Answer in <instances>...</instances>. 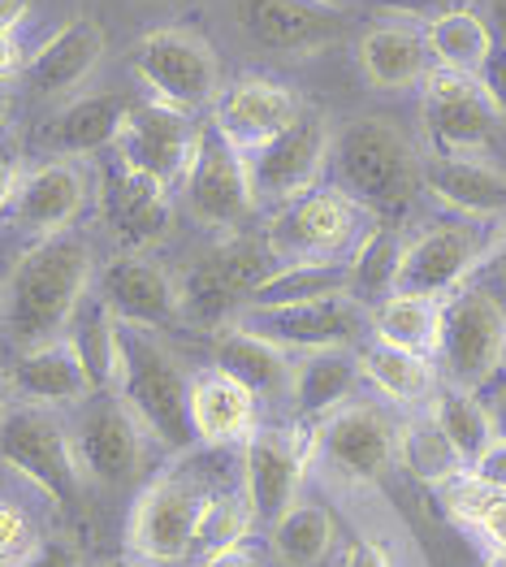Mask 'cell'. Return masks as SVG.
<instances>
[{"label": "cell", "instance_id": "6da1fadb", "mask_svg": "<svg viewBox=\"0 0 506 567\" xmlns=\"http://www.w3.org/2000/svg\"><path fill=\"white\" fill-rule=\"evenodd\" d=\"M95 290V256L83 235H52L31 243L9 278L0 282V333L31 351L40 342L65 338L74 317Z\"/></svg>", "mask_w": 506, "mask_h": 567}, {"label": "cell", "instance_id": "7a4b0ae2", "mask_svg": "<svg viewBox=\"0 0 506 567\" xmlns=\"http://www.w3.org/2000/svg\"><path fill=\"white\" fill-rule=\"evenodd\" d=\"M420 165L424 152L412 143V135L390 122V117H351L338 135H333V187L347 199H355L372 221L394 226L415 195L424 190L420 183Z\"/></svg>", "mask_w": 506, "mask_h": 567}, {"label": "cell", "instance_id": "3957f363", "mask_svg": "<svg viewBox=\"0 0 506 567\" xmlns=\"http://www.w3.org/2000/svg\"><path fill=\"white\" fill-rule=\"evenodd\" d=\"M113 394L131 408V416L152 437V446H161L169 455L195 451L190 378L156 330L122 326V373H117Z\"/></svg>", "mask_w": 506, "mask_h": 567}, {"label": "cell", "instance_id": "277c9868", "mask_svg": "<svg viewBox=\"0 0 506 567\" xmlns=\"http://www.w3.org/2000/svg\"><path fill=\"white\" fill-rule=\"evenodd\" d=\"M369 213L338 187L312 190L295 204H281L265 217V247L277 269L286 265H347L360 238L369 235Z\"/></svg>", "mask_w": 506, "mask_h": 567}, {"label": "cell", "instance_id": "5b68a950", "mask_svg": "<svg viewBox=\"0 0 506 567\" xmlns=\"http://www.w3.org/2000/svg\"><path fill=\"white\" fill-rule=\"evenodd\" d=\"M273 256L260 235H221L199 260H190L178 274V299L183 321L204 330H226L247 308L251 290L273 274Z\"/></svg>", "mask_w": 506, "mask_h": 567}, {"label": "cell", "instance_id": "8992f818", "mask_svg": "<svg viewBox=\"0 0 506 567\" xmlns=\"http://www.w3.org/2000/svg\"><path fill=\"white\" fill-rule=\"evenodd\" d=\"M213 485L190 468H169L152 476L138 489L131 520H126V550L131 559L147 567L183 564L186 555L199 546V524L213 503Z\"/></svg>", "mask_w": 506, "mask_h": 567}, {"label": "cell", "instance_id": "52a82bcc", "mask_svg": "<svg viewBox=\"0 0 506 567\" xmlns=\"http://www.w3.org/2000/svg\"><path fill=\"white\" fill-rule=\"evenodd\" d=\"M506 369V308L485 286L467 282L442 303L437 373L459 390H489Z\"/></svg>", "mask_w": 506, "mask_h": 567}, {"label": "cell", "instance_id": "ba28073f", "mask_svg": "<svg viewBox=\"0 0 506 567\" xmlns=\"http://www.w3.org/2000/svg\"><path fill=\"white\" fill-rule=\"evenodd\" d=\"M131 70L147 100H161L178 113H208L221 95V61L213 44L186 27H156L131 52Z\"/></svg>", "mask_w": 506, "mask_h": 567}, {"label": "cell", "instance_id": "9c48e42d", "mask_svg": "<svg viewBox=\"0 0 506 567\" xmlns=\"http://www.w3.org/2000/svg\"><path fill=\"white\" fill-rule=\"evenodd\" d=\"M0 464L22 476L35 494H44L52 507H70L83 494V473L70 446V425L48 412L9 403L0 416Z\"/></svg>", "mask_w": 506, "mask_h": 567}, {"label": "cell", "instance_id": "30bf717a", "mask_svg": "<svg viewBox=\"0 0 506 567\" xmlns=\"http://www.w3.org/2000/svg\"><path fill=\"white\" fill-rule=\"evenodd\" d=\"M178 199L186 217L213 235H238L260 208L247 174V156L230 147L213 126H204V135L195 143V156L178 183Z\"/></svg>", "mask_w": 506, "mask_h": 567}, {"label": "cell", "instance_id": "8fae6325", "mask_svg": "<svg viewBox=\"0 0 506 567\" xmlns=\"http://www.w3.org/2000/svg\"><path fill=\"white\" fill-rule=\"evenodd\" d=\"M65 425H70V446H74L83 485L117 489V485L135 481L152 437L143 433V425L117 394H92L87 403H79L70 412Z\"/></svg>", "mask_w": 506, "mask_h": 567}, {"label": "cell", "instance_id": "7c38bea8", "mask_svg": "<svg viewBox=\"0 0 506 567\" xmlns=\"http://www.w3.org/2000/svg\"><path fill=\"white\" fill-rule=\"evenodd\" d=\"M420 122L428 135V152H451V156H481L506 117L498 113L494 95L485 92L481 79L455 74L433 65L420 83Z\"/></svg>", "mask_w": 506, "mask_h": 567}, {"label": "cell", "instance_id": "4fadbf2b", "mask_svg": "<svg viewBox=\"0 0 506 567\" xmlns=\"http://www.w3.org/2000/svg\"><path fill=\"white\" fill-rule=\"evenodd\" d=\"M333 126L324 113H303L290 131H281L277 140H269L265 147H256L247 156V174H251V190L260 208H281L295 204L303 195L321 187L329 156H333Z\"/></svg>", "mask_w": 506, "mask_h": 567}, {"label": "cell", "instance_id": "5bb4252c", "mask_svg": "<svg viewBox=\"0 0 506 567\" xmlns=\"http://www.w3.org/2000/svg\"><path fill=\"white\" fill-rule=\"evenodd\" d=\"M312 464L342 481H381L390 468H399V421L381 403L351 399L333 416L317 421Z\"/></svg>", "mask_w": 506, "mask_h": 567}, {"label": "cell", "instance_id": "9a60e30c", "mask_svg": "<svg viewBox=\"0 0 506 567\" xmlns=\"http://www.w3.org/2000/svg\"><path fill=\"white\" fill-rule=\"evenodd\" d=\"M312 468V433L290 425H260L238 446L242 498L260 524H273L286 507L299 503V489Z\"/></svg>", "mask_w": 506, "mask_h": 567}, {"label": "cell", "instance_id": "2e32d148", "mask_svg": "<svg viewBox=\"0 0 506 567\" xmlns=\"http://www.w3.org/2000/svg\"><path fill=\"white\" fill-rule=\"evenodd\" d=\"M234 31L265 52L312 56L347 35V9L329 0H221Z\"/></svg>", "mask_w": 506, "mask_h": 567}, {"label": "cell", "instance_id": "e0dca14e", "mask_svg": "<svg viewBox=\"0 0 506 567\" xmlns=\"http://www.w3.org/2000/svg\"><path fill=\"white\" fill-rule=\"evenodd\" d=\"M199 135H204V126L190 113H178V109L143 95V100H135V109H131V117L117 135L113 161L143 174V178H152V183H161V187L178 190Z\"/></svg>", "mask_w": 506, "mask_h": 567}, {"label": "cell", "instance_id": "ac0fdd59", "mask_svg": "<svg viewBox=\"0 0 506 567\" xmlns=\"http://www.w3.org/2000/svg\"><path fill=\"white\" fill-rule=\"evenodd\" d=\"M303 113H308V100L290 83L269 79V74H242L221 87L217 104L208 109V126L242 156H251L256 147L290 131Z\"/></svg>", "mask_w": 506, "mask_h": 567}, {"label": "cell", "instance_id": "d6986e66", "mask_svg": "<svg viewBox=\"0 0 506 567\" xmlns=\"http://www.w3.org/2000/svg\"><path fill=\"white\" fill-rule=\"evenodd\" d=\"M95 299L122 321L138 330H169L183 321L178 274H169L147 251H117L95 269Z\"/></svg>", "mask_w": 506, "mask_h": 567}, {"label": "cell", "instance_id": "ffe728a7", "mask_svg": "<svg viewBox=\"0 0 506 567\" xmlns=\"http://www.w3.org/2000/svg\"><path fill=\"white\" fill-rule=\"evenodd\" d=\"M242 326L260 330L281 342L286 351H355L360 338L372 333V308L355 295H333L299 308H265V312H238Z\"/></svg>", "mask_w": 506, "mask_h": 567}, {"label": "cell", "instance_id": "44dd1931", "mask_svg": "<svg viewBox=\"0 0 506 567\" xmlns=\"http://www.w3.org/2000/svg\"><path fill=\"white\" fill-rule=\"evenodd\" d=\"M481 256H485V235L476 230V221H463V217L437 221L407 238L403 269H399V295L446 299L481 269Z\"/></svg>", "mask_w": 506, "mask_h": 567}, {"label": "cell", "instance_id": "7402d4cb", "mask_svg": "<svg viewBox=\"0 0 506 567\" xmlns=\"http://www.w3.org/2000/svg\"><path fill=\"white\" fill-rule=\"evenodd\" d=\"M92 199V178L79 161L70 156H52L44 165L27 169L22 187L13 195V208H9V221L31 235L35 243L52 235H70L74 221L83 217Z\"/></svg>", "mask_w": 506, "mask_h": 567}, {"label": "cell", "instance_id": "603a6c76", "mask_svg": "<svg viewBox=\"0 0 506 567\" xmlns=\"http://www.w3.org/2000/svg\"><path fill=\"white\" fill-rule=\"evenodd\" d=\"M100 217L122 251H147L174 226V190L113 161L100 174Z\"/></svg>", "mask_w": 506, "mask_h": 567}, {"label": "cell", "instance_id": "cb8c5ba5", "mask_svg": "<svg viewBox=\"0 0 506 567\" xmlns=\"http://www.w3.org/2000/svg\"><path fill=\"white\" fill-rule=\"evenodd\" d=\"M4 381H9L13 403L48 408V412H74L79 403H87L95 394L87 364L70 338H52V342H40L31 351H18Z\"/></svg>", "mask_w": 506, "mask_h": 567}, {"label": "cell", "instance_id": "d4e9b609", "mask_svg": "<svg viewBox=\"0 0 506 567\" xmlns=\"http://www.w3.org/2000/svg\"><path fill=\"white\" fill-rule=\"evenodd\" d=\"M424 190L463 221H503L506 217V169L481 156L424 152L420 165Z\"/></svg>", "mask_w": 506, "mask_h": 567}, {"label": "cell", "instance_id": "484cf974", "mask_svg": "<svg viewBox=\"0 0 506 567\" xmlns=\"http://www.w3.org/2000/svg\"><path fill=\"white\" fill-rule=\"evenodd\" d=\"M104 48H109V40L92 18H74L31 52L22 83L31 87L35 100L65 104L92 83V74L104 61Z\"/></svg>", "mask_w": 506, "mask_h": 567}, {"label": "cell", "instance_id": "4316f807", "mask_svg": "<svg viewBox=\"0 0 506 567\" xmlns=\"http://www.w3.org/2000/svg\"><path fill=\"white\" fill-rule=\"evenodd\" d=\"M190 429H195V446L204 451L242 446L260 429V399L242 381L208 364L190 373Z\"/></svg>", "mask_w": 506, "mask_h": 567}, {"label": "cell", "instance_id": "83f0119b", "mask_svg": "<svg viewBox=\"0 0 506 567\" xmlns=\"http://www.w3.org/2000/svg\"><path fill=\"white\" fill-rule=\"evenodd\" d=\"M213 364L234 381H242L260 403L290 399V373H295V351L265 338L260 330L234 321L213 333Z\"/></svg>", "mask_w": 506, "mask_h": 567}, {"label": "cell", "instance_id": "f1b7e54d", "mask_svg": "<svg viewBox=\"0 0 506 567\" xmlns=\"http://www.w3.org/2000/svg\"><path fill=\"white\" fill-rule=\"evenodd\" d=\"M131 109H135V95L126 92H79L56 109V117L48 126V147L70 161L113 152Z\"/></svg>", "mask_w": 506, "mask_h": 567}, {"label": "cell", "instance_id": "f546056e", "mask_svg": "<svg viewBox=\"0 0 506 567\" xmlns=\"http://www.w3.org/2000/svg\"><path fill=\"white\" fill-rule=\"evenodd\" d=\"M355 61L364 83L376 92H412L433 70V56L424 44V31L412 22H376L360 35Z\"/></svg>", "mask_w": 506, "mask_h": 567}, {"label": "cell", "instance_id": "4dcf8cb0", "mask_svg": "<svg viewBox=\"0 0 506 567\" xmlns=\"http://www.w3.org/2000/svg\"><path fill=\"white\" fill-rule=\"evenodd\" d=\"M360 381H364L360 351H303V355H295L290 403L299 416L324 421L355 399Z\"/></svg>", "mask_w": 506, "mask_h": 567}, {"label": "cell", "instance_id": "1f68e13d", "mask_svg": "<svg viewBox=\"0 0 506 567\" xmlns=\"http://www.w3.org/2000/svg\"><path fill=\"white\" fill-rule=\"evenodd\" d=\"M360 369H364V381H369L381 399H390L394 408H407V412H424L428 399L442 385L437 360L415 355V351H399V347H385V342L360 347Z\"/></svg>", "mask_w": 506, "mask_h": 567}, {"label": "cell", "instance_id": "d6a6232c", "mask_svg": "<svg viewBox=\"0 0 506 567\" xmlns=\"http://www.w3.org/2000/svg\"><path fill=\"white\" fill-rule=\"evenodd\" d=\"M420 31H424V44H428L433 65L455 70V74H472V79H481L489 52L498 48L494 44L489 22H485V13L472 9V4H451V9H442V13L428 18Z\"/></svg>", "mask_w": 506, "mask_h": 567}, {"label": "cell", "instance_id": "836d02e7", "mask_svg": "<svg viewBox=\"0 0 506 567\" xmlns=\"http://www.w3.org/2000/svg\"><path fill=\"white\" fill-rule=\"evenodd\" d=\"M442 303L446 299H428V295H390L372 308V342L415 351L437 360V342H442Z\"/></svg>", "mask_w": 506, "mask_h": 567}, {"label": "cell", "instance_id": "e575fe53", "mask_svg": "<svg viewBox=\"0 0 506 567\" xmlns=\"http://www.w3.org/2000/svg\"><path fill=\"white\" fill-rule=\"evenodd\" d=\"M338 542L333 512L321 503H295L269 524V550L281 567H321Z\"/></svg>", "mask_w": 506, "mask_h": 567}, {"label": "cell", "instance_id": "d590c367", "mask_svg": "<svg viewBox=\"0 0 506 567\" xmlns=\"http://www.w3.org/2000/svg\"><path fill=\"white\" fill-rule=\"evenodd\" d=\"M428 421L437 425V433L451 442V451L459 455L463 468H472L489 446H494V429H489V412H485V399L459 390V385H437V394L428 399Z\"/></svg>", "mask_w": 506, "mask_h": 567}, {"label": "cell", "instance_id": "8d00e7d4", "mask_svg": "<svg viewBox=\"0 0 506 567\" xmlns=\"http://www.w3.org/2000/svg\"><path fill=\"white\" fill-rule=\"evenodd\" d=\"M403 247L407 235L399 226L376 221L369 226V235L360 238V247L347 260V278H351V295L360 303L376 308L381 299H390L399 290V269H403Z\"/></svg>", "mask_w": 506, "mask_h": 567}, {"label": "cell", "instance_id": "74e56055", "mask_svg": "<svg viewBox=\"0 0 506 567\" xmlns=\"http://www.w3.org/2000/svg\"><path fill=\"white\" fill-rule=\"evenodd\" d=\"M333 295H351L347 265H286L273 269L265 282L251 290L242 312H265V308H299Z\"/></svg>", "mask_w": 506, "mask_h": 567}, {"label": "cell", "instance_id": "f35d334b", "mask_svg": "<svg viewBox=\"0 0 506 567\" xmlns=\"http://www.w3.org/2000/svg\"><path fill=\"white\" fill-rule=\"evenodd\" d=\"M65 338H70L74 351L83 355L95 394H113L117 373H122V321L95 299V290H92V299L83 303V312L74 317V326H70Z\"/></svg>", "mask_w": 506, "mask_h": 567}, {"label": "cell", "instance_id": "ab89813d", "mask_svg": "<svg viewBox=\"0 0 506 567\" xmlns=\"http://www.w3.org/2000/svg\"><path fill=\"white\" fill-rule=\"evenodd\" d=\"M437 494H442V503L455 520L467 524L472 533H481L485 546L506 559V494L485 489L472 473H459L455 481L437 485Z\"/></svg>", "mask_w": 506, "mask_h": 567}, {"label": "cell", "instance_id": "60d3db41", "mask_svg": "<svg viewBox=\"0 0 506 567\" xmlns=\"http://www.w3.org/2000/svg\"><path fill=\"white\" fill-rule=\"evenodd\" d=\"M399 464L412 468L420 481H428L433 489L455 481L459 473H467L459 464V455L451 451V442L428 421V412H415L412 421L399 425Z\"/></svg>", "mask_w": 506, "mask_h": 567}, {"label": "cell", "instance_id": "b9f144b4", "mask_svg": "<svg viewBox=\"0 0 506 567\" xmlns=\"http://www.w3.org/2000/svg\"><path fill=\"white\" fill-rule=\"evenodd\" d=\"M256 512L247 507L242 489H226V494H213L208 512H204V524H199V550L204 555H217L226 546H242L256 528Z\"/></svg>", "mask_w": 506, "mask_h": 567}, {"label": "cell", "instance_id": "7bdbcfd3", "mask_svg": "<svg viewBox=\"0 0 506 567\" xmlns=\"http://www.w3.org/2000/svg\"><path fill=\"white\" fill-rule=\"evenodd\" d=\"M35 542H40V537H35V528H31V516H27L18 503L0 498V567H13Z\"/></svg>", "mask_w": 506, "mask_h": 567}, {"label": "cell", "instance_id": "ee69618b", "mask_svg": "<svg viewBox=\"0 0 506 567\" xmlns=\"http://www.w3.org/2000/svg\"><path fill=\"white\" fill-rule=\"evenodd\" d=\"M13 567H83V555L65 537H40Z\"/></svg>", "mask_w": 506, "mask_h": 567}, {"label": "cell", "instance_id": "f6af8a7d", "mask_svg": "<svg viewBox=\"0 0 506 567\" xmlns=\"http://www.w3.org/2000/svg\"><path fill=\"white\" fill-rule=\"evenodd\" d=\"M27 61H31V52L22 44V35H18V31H4V35H0V87L18 83V79L27 74Z\"/></svg>", "mask_w": 506, "mask_h": 567}, {"label": "cell", "instance_id": "bcb514c9", "mask_svg": "<svg viewBox=\"0 0 506 567\" xmlns=\"http://www.w3.org/2000/svg\"><path fill=\"white\" fill-rule=\"evenodd\" d=\"M467 473L476 476L485 489H498V494H506V446H503V442H494V446H489V451H485V455H481V460H476Z\"/></svg>", "mask_w": 506, "mask_h": 567}, {"label": "cell", "instance_id": "7dc6e473", "mask_svg": "<svg viewBox=\"0 0 506 567\" xmlns=\"http://www.w3.org/2000/svg\"><path fill=\"white\" fill-rule=\"evenodd\" d=\"M376 13H390V18H437L442 9H451L455 0H369Z\"/></svg>", "mask_w": 506, "mask_h": 567}, {"label": "cell", "instance_id": "c3c4849f", "mask_svg": "<svg viewBox=\"0 0 506 567\" xmlns=\"http://www.w3.org/2000/svg\"><path fill=\"white\" fill-rule=\"evenodd\" d=\"M342 567H394V559H390V550H385L381 542L355 537V542L347 546V555H342Z\"/></svg>", "mask_w": 506, "mask_h": 567}, {"label": "cell", "instance_id": "681fc988", "mask_svg": "<svg viewBox=\"0 0 506 567\" xmlns=\"http://www.w3.org/2000/svg\"><path fill=\"white\" fill-rule=\"evenodd\" d=\"M481 83H485V92L494 95L498 113L506 117V48H494V52H489V61H485V70H481Z\"/></svg>", "mask_w": 506, "mask_h": 567}, {"label": "cell", "instance_id": "f907efd6", "mask_svg": "<svg viewBox=\"0 0 506 567\" xmlns=\"http://www.w3.org/2000/svg\"><path fill=\"white\" fill-rule=\"evenodd\" d=\"M481 269H489V274L506 278V217H503V221H494V230L485 235V256H481Z\"/></svg>", "mask_w": 506, "mask_h": 567}, {"label": "cell", "instance_id": "816d5d0a", "mask_svg": "<svg viewBox=\"0 0 506 567\" xmlns=\"http://www.w3.org/2000/svg\"><path fill=\"white\" fill-rule=\"evenodd\" d=\"M22 178H27L22 161H13V156H0V217L13 208V195H18V187H22Z\"/></svg>", "mask_w": 506, "mask_h": 567}, {"label": "cell", "instance_id": "f5cc1de1", "mask_svg": "<svg viewBox=\"0 0 506 567\" xmlns=\"http://www.w3.org/2000/svg\"><path fill=\"white\" fill-rule=\"evenodd\" d=\"M204 567H265V564L251 550V542H242V546H226L217 555H204Z\"/></svg>", "mask_w": 506, "mask_h": 567}, {"label": "cell", "instance_id": "db71d44e", "mask_svg": "<svg viewBox=\"0 0 506 567\" xmlns=\"http://www.w3.org/2000/svg\"><path fill=\"white\" fill-rule=\"evenodd\" d=\"M485 412H489L494 442H503L506 446V381L503 385H489V394H485Z\"/></svg>", "mask_w": 506, "mask_h": 567}, {"label": "cell", "instance_id": "11a10c76", "mask_svg": "<svg viewBox=\"0 0 506 567\" xmlns=\"http://www.w3.org/2000/svg\"><path fill=\"white\" fill-rule=\"evenodd\" d=\"M27 13H31V0H0V35L4 31H22Z\"/></svg>", "mask_w": 506, "mask_h": 567}, {"label": "cell", "instance_id": "9f6ffc18", "mask_svg": "<svg viewBox=\"0 0 506 567\" xmlns=\"http://www.w3.org/2000/svg\"><path fill=\"white\" fill-rule=\"evenodd\" d=\"M485 22H489V31H494V44L506 48V0H485Z\"/></svg>", "mask_w": 506, "mask_h": 567}, {"label": "cell", "instance_id": "6f0895ef", "mask_svg": "<svg viewBox=\"0 0 506 567\" xmlns=\"http://www.w3.org/2000/svg\"><path fill=\"white\" fill-rule=\"evenodd\" d=\"M9 113H13V92H9V87H0V131H4Z\"/></svg>", "mask_w": 506, "mask_h": 567}, {"label": "cell", "instance_id": "680465c9", "mask_svg": "<svg viewBox=\"0 0 506 567\" xmlns=\"http://www.w3.org/2000/svg\"><path fill=\"white\" fill-rule=\"evenodd\" d=\"M13 403V394H9V381H4V373H0V416H4V408Z\"/></svg>", "mask_w": 506, "mask_h": 567}, {"label": "cell", "instance_id": "91938a15", "mask_svg": "<svg viewBox=\"0 0 506 567\" xmlns=\"http://www.w3.org/2000/svg\"><path fill=\"white\" fill-rule=\"evenodd\" d=\"M489 567H506V559H503V555H494V564H489Z\"/></svg>", "mask_w": 506, "mask_h": 567}, {"label": "cell", "instance_id": "94428289", "mask_svg": "<svg viewBox=\"0 0 506 567\" xmlns=\"http://www.w3.org/2000/svg\"><path fill=\"white\" fill-rule=\"evenodd\" d=\"M329 4H338V9H347V4H351V0H329Z\"/></svg>", "mask_w": 506, "mask_h": 567}]
</instances>
